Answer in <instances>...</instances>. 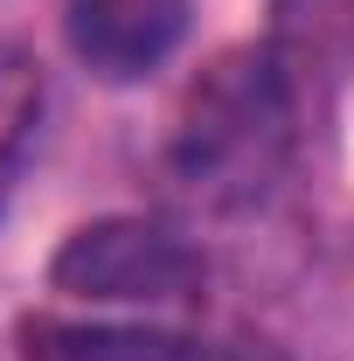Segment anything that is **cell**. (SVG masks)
<instances>
[{
    "label": "cell",
    "mask_w": 354,
    "mask_h": 361,
    "mask_svg": "<svg viewBox=\"0 0 354 361\" xmlns=\"http://www.w3.org/2000/svg\"><path fill=\"white\" fill-rule=\"evenodd\" d=\"M49 285L97 306H167L202 292V250L153 216H104L63 236L49 257Z\"/></svg>",
    "instance_id": "obj_2"
},
{
    "label": "cell",
    "mask_w": 354,
    "mask_h": 361,
    "mask_svg": "<svg viewBox=\"0 0 354 361\" xmlns=\"http://www.w3.org/2000/svg\"><path fill=\"white\" fill-rule=\"evenodd\" d=\"M28 361H167L181 341L167 334H133V326H56L35 319L28 334Z\"/></svg>",
    "instance_id": "obj_4"
},
{
    "label": "cell",
    "mask_w": 354,
    "mask_h": 361,
    "mask_svg": "<svg viewBox=\"0 0 354 361\" xmlns=\"http://www.w3.org/2000/svg\"><path fill=\"white\" fill-rule=\"evenodd\" d=\"M167 361H285L278 348H250V341H181Z\"/></svg>",
    "instance_id": "obj_5"
},
{
    "label": "cell",
    "mask_w": 354,
    "mask_h": 361,
    "mask_svg": "<svg viewBox=\"0 0 354 361\" xmlns=\"http://www.w3.org/2000/svg\"><path fill=\"white\" fill-rule=\"evenodd\" d=\"M285 153H292V97L278 77V56L243 49V56H222L195 84L167 174L195 209H243L285 174Z\"/></svg>",
    "instance_id": "obj_1"
},
{
    "label": "cell",
    "mask_w": 354,
    "mask_h": 361,
    "mask_svg": "<svg viewBox=\"0 0 354 361\" xmlns=\"http://www.w3.org/2000/svg\"><path fill=\"white\" fill-rule=\"evenodd\" d=\"M70 56L104 84L153 77L188 35V0H63Z\"/></svg>",
    "instance_id": "obj_3"
}]
</instances>
